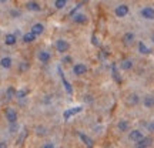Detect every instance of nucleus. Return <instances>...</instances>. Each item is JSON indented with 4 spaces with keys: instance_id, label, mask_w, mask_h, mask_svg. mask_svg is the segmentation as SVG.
Segmentation results:
<instances>
[{
    "instance_id": "1",
    "label": "nucleus",
    "mask_w": 154,
    "mask_h": 148,
    "mask_svg": "<svg viewBox=\"0 0 154 148\" xmlns=\"http://www.w3.org/2000/svg\"><path fill=\"white\" fill-rule=\"evenodd\" d=\"M69 47H70L69 43H67L66 40H63V38H59V40L56 41V49H57V51L61 53V54H63V53H66L67 50H69Z\"/></svg>"
},
{
    "instance_id": "2",
    "label": "nucleus",
    "mask_w": 154,
    "mask_h": 148,
    "mask_svg": "<svg viewBox=\"0 0 154 148\" xmlns=\"http://www.w3.org/2000/svg\"><path fill=\"white\" fill-rule=\"evenodd\" d=\"M5 115H6V120L9 121V122H16L17 121V113L13 108H6L5 111Z\"/></svg>"
},
{
    "instance_id": "3",
    "label": "nucleus",
    "mask_w": 154,
    "mask_h": 148,
    "mask_svg": "<svg viewBox=\"0 0 154 148\" xmlns=\"http://www.w3.org/2000/svg\"><path fill=\"white\" fill-rule=\"evenodd\" d=\"M73 73L76 74V76H83V74H86L87 73V66H84L82 63H79L76 66L73 67Z\"/></svg>"
},
{
    "instance_id": "4",
    "label": "nucleus",
    "mask_w": 154,
    "mask_h": 148,
    "mask_svg": "<svg viewBox=\"0 0 154 148\" xmlns=\"http://www.w3.org/2000/svg\"><path fill=\"white\" fill-rule=\"evenodd\" d=\"M128 13V6L127 5H120L116 7V16L117 17H124Z\"/></svg>"
},
{
    "instance_id": "5",
    "label": "nucleus",
    "mask_w": 154,
    "mask_h": 148,
    "mask_svg": "<svg viewBox=\"0 0 154 148\" xmlns=\"http://www.w3.org/2000/svg\"><path fill=\"white\" fill-rule=\"evenodd\" d=\"M141 16L147 20H153L154 19V9L153 7H144L141 10Z\"/></svg>"
},
{
    "instance_id": "6",
    "label": "nucleus",
    "mask_w": 154,
    "mask_h": 148,
    "mask_svg": "<svg viewBox=\"0 0 154 148\" xmlns=\"http://www.w3.org/2000/svg\"><path fill=\"white\" fill-rule=\"evenodd\" d=\"M151 145V138H141V140H138L137 143H136V147L138 148H146V147H150Z\"/></svg>"
},
{
    "instance_id": "7",
    "label": "nucleus",
    "mask_w": 154,
    "mask_h": 148,
    "mask_svg": "<svg viewBox=\"0 0 154 148\" xmlns=\"http://www.w3.org/2000/svg\"><path fill=\"white\" fill-rule=\"evenodd\" d=\"M59 73H60V77H61V80H63V86H64V88H66V91L69 94H73L72 86H70V83H69L66 78H64V74H63V71H61V68H59Z\"/></svg>"
},
{
    "instance_id": "8",
    "label": "nucleus",
    "mask_w": 154,
    "mask_h": 148,
    "mask_svg": "<svg viewBox=\"0 0 154 148\" xmlns=\"http://www.w3.org/2000/svg\"><path fill=\"white\" fill-rule=\"evenodd\" d=\"M128 138H130L131 141H134V143H137L138 140L143 138V134H141V131H138V130H134V131H131L128 134Z\"/></svg>"
},
{
    "instance_id": "9",
    "label": "nucleus",
    "mask_w": 154,
    "mask_h": 148,
    "mask_svg": "<svg viewBox=\"0 0 154 148\" xmlns=\"http://www.w3.org/2000/svg\"><path fill=\"white\" fill-rule=\"evenodd\" d=\"M30 32H33V33L36 34V36H40V34H42V33L44 32L43 24H42V23H36V24H33V26H32V30H30Z\"/></svg>"
},
{
    "instance_id": "10",
    "label": "nucleus",
    "mask_w": 154,
    "mask_h": 148,
    "mask_svg": "<svg viewBox=\"0 0 154 148\" xmlns=\"http://www.w3.org/2000/svg\"><path fill=\"white\" fill-rule=\"evenodd\" d=\"M73 20L76 23H79V24H84V23L87 22V17H86V14H83V13H77V14H73Z\"/></svg>"
},
{
    "instance_id": "11",
    "label": "nucleus",
    "mask_w": 154,
    "mask_h": 148,
    "mask_svg": "<svg viewBox=\"0 0 154 148\" xmlns=\"http://www.w3.org/2000/svg\"><path fill=\"white\" fill-rule=\"evenodd\" d=\"M17 38H16V34H6L5 37V43L7 46H13V44H16Z\"/></svg>"
},
{
    "instance_id": "12",
    "label": "nucleus",
    "mask_w": 154,
    "mask_h": 148,
    "mask_svg": "<svg viewBox=\"0 0 154 148\" xmlns=\"http://www.w3.org/2000/svg\"><path fill=\"white\" fill-rule=\"evenodd\" d=\"M26 7L32 11H40L42 10V7H40V5H38L37 2H29L27 5H26Z\"/></svg>"
},
{
    "instance_id": "13",
    "label": "nucleus",
    "mask_w": 154,
    "mask_h": 148,
    "mask_svg": "<svg viewBox=\"0 0 154 148\" xmlns=\"http://www.w3.org/2000/svg\"><path fill=\"white\" fill-rule=\"evenodd\" d=\"M79 137H80V140H82V141L86 144L87 147H93V141H91V138H88L86 134H83V132H79Z\"/></svg>"
},
{
    "instance_id": "14",
    "label": "nucleus",
    "mask_w": 154,
    "mask_h": 148,
    "mask_svg": "<svg viewBox=\"0 0 154 148\" xmlns=\"http://www.w3.org/2000/svg\"><path fill=\"white\" fill-rule=\"evenodd\" d=\"M134 41V34L133 33H126L123 36V43L127 44V46H130V44Z\"/></svg>"
},
{
    "instance_id": "15",
    "label": "nucleus",
    "mask_w": 154,
    "mask_h": 148,
    "mask_svg": "<svg viewBox=\"0 0 154 148\" xmlns=\"http://www.w3.org/2000/svg\"><path fill=\"white\" fill-rule=\"evenodd\" d=\"M34 40H36V34H34L33 32H29V33H26L23 36V41H24V43H32Z\"/></svg>"
},
{
    "instance_id": "16",
    "label": "nucleus",
    "mask_w": 154,
    "mask_h": 148,
    "mask_svg": "<svg viewBox=\"0 0 154 148\" xmlns=\"http://www.w3.org/2000/svg\"><path fill=\"white\" fill-rule=\"evenodd\" d=\"M37 57L42 63H49V60H50V54L47 53V51H40V53L37 54Z\"/></svg>"
},
{
    "instance_id": "17",
    "label": "nucleus",
    "mask_w": 154,
    "mask_h": 148,
    "mask_svg": "<svg viewBox=\"0 0 154 148\" xmlns=\"http://www.w3.org/2000/svg\"><path fill=\"white\" fill-rule=\"evenodd\" d=\"M0 66L3 67V68H10L11 67V59L10 57H3V59L0 60Z\"/></svg>"
},
{
    "instance_id": "18",
    "label": "nucleus",
    "mask_w": 154,
    "mask_h": 148,
    "mask_svg": "<svg viewBox=\"0 0 154 148\" xmlns=\"http://www.w3.org/2000/svg\"><path fill=\"white\" fill-rule=\"evenodd\" d=\"M138 51H140L141 54H150V53H151V50H150L149 47L143 43V41H140V43H138Z\"/></svg>"
},
{
    "instance_id": "19",
    "label": "nucleus",
    "mask_w": 154,
    "mask_h": 148,
    "mask_svg": "<svg viewBox=\"0 0 154 148\" xmlns=\"http://www.w3.org/2000/svg\"><path fill=\"white\" fill-rule=\"evenodd\" d=\"M117 127H119L120 131H127L128 127H130V124H128V121L127 120H120L119 121V124H117Z\"/></svg>"
},
{
    "instance_id": "20",
    "label": "nucleus",
    "mask_w": 154,
    "mask_h": 148,
    "mask_svg": "<svg viewBox=\"0 0 154 148\" xmlns=\"http://www.w3.org/2000/svg\"><path fill=\"white\" fill-rule=\"evenodd\" d=\"M137 103H138V95L137 94H131V95H128V97H127V104L136 105Z\"/></svg>"
},
{
    "instance_id": "21",
    "label": "nucleus",
    "mask_w": 154,
    "mask_h": 148,
    "mask_svg": "<svg viewBox=\"0 0 154 148\" xmlns=\"http://www.w3.org/2000/svg\"><path fill=\"white\" fill-rule=\"evenodd\" d=\"M144 105H146L147 108L153 107V105H154V97H153V95H147V97L144 98Z\"/></svg>"
},
{
    "instance_id": "22",
    "label": "nucleus",
    "mask_w": 154,
    "mask_h": 148,
    "mask_svg": "<svg viewBox=\"0 0 154 148\" xmlns=\"http://www.w3.org/2000/svg\"><path fill=\"white\" fill-rule=\"evenodd\" d=\"M131 67H133L131 60H123L121 61V68H123V70H130Z\"/></svg>"
},
{
    "instance_id": "23",
    "label": "nucleus",
    "mask_w": 154,
    "mask_h": 148,
    "mask_svg": "<svg viewBox=\"0 0 154 148\" xmlns=\"http://www.w3.org/2000/svg\"><path fill=\"white\" fill-rule=\"evenodd\" d=\"M27 94H29V90L27 88H24V90H19V91H16V97L17 98H24Z\"/></svg>"
},
{
    "instance_id": "24",
    "label": "nucleus",
    "mask_w": 154,
    "mask_h": 148,
    "mask_svg": "<svg viewBox=\"0 0 154 148\" xmlns=\"http://www.w3.org/2000/svg\"><path fill=\"white\" fill-rule=\"evenodd\" d=\"M6 95H7V98H13V97H16V90L13 87H9L7 88V91H6Z\"/></svg>"
},
{
    "instance_id": "25",
    "label": "nucleus",
    "mask_w": 154,
    "mask_h": 148,
    "mask_svg": "<svg viewBox=\"0 0 154 148\" xmlns=\"http://www.w3.org/2000/svg\"><path fill=\"white\" fill-rule=\"evenodd\" d=\"M66 3H67V0H56L54 6L57 7V9H63V7L66 6Z\"/></svg>"
},
{
    "instance_id": "26",
    "label": "nucleus",
    "mask_w": 154,
    "mask_h": 148,
    "mask_svg": "<svg viewBox=\"0 0 154 148\" xmlns=\"http://www.w3.org/2000/svg\"><path fill=\"white\" fill-rule=\"evenodd\" d=\"M46 128H44V127H37V128H36V134H37V135H44V134H46Z\"/></svg>"
},
{
    "instance_id": "27",
    "label": "nucleus",
    "mask_w": 154,
    "mask_h": 148,
    "mask_svg": "<svg viewBox=\"0 0 154 148\" xmlns=\"http://www.w3.org/2000/svg\"><path fill=\"white\" fill-rule=\"evenodd\" d=\"M70 117H73V113H72V110L69 108V110H66L63 113V118H64V120H69Z\"/></svg>"
},
{
    "instance_id": "28",
    "label": "nucleus",
    "mask_w": 154,
    "mask_h": 148,
    "mask_svg": "<svg viewBox=\"0 0 154 148\" xmlns=\"http://www.w3.org/2000/svg\"><path fill=\"white\" fill-rule=\"evenodd\" d=\"M113 77L116 78V81H117V83L121 81V78L119 77V73H117V70H116V66H113Z\"/></svg>"
},
{
    "instance_id": "29",
    "label": "nucleus",
    "mask_w": 154,
    "mask_h": 148,
    "mask_svg": "<svg viewBox=\"0 0 154 148\" xmlns=\"http://www.w3.org/2000/svg\"><path fill=\"white\" fill-rule=\"evenodd\" d=\"M72 110V113H73V115H76V114H79V113H82V107H73V108H70Z\"/></svg>"
},
{
    "instance_id": "30",
    "label": "nucleus",
    "mask_w": 154,
    "mask_h": 148,
    "mask_svg": "<svg viewBox=\"0 0 154 148\" xmlns=\"http://www.w3.org/2000/svg\"><path fill=\"white\" fill-rule=\"evenodd\" d=\"M10 14H11V17H19V16H20V11H19V10H11Z\"/></svg>"
},
{
    "instance_id": "31",
    "label": "nucleus",
    "mask_w": 154,
    "mask_h": 148,
    "mask_svg": "<svg viewBox=\"0 0 154 148\" xmlns=\"http://www.w3.org/2000/svg\"><path fill=\"white\" fill-rule=\"evenodd\" d=\"M27 67H29V64H27V63H26V61H23V64H20V66H19V68H20V70H22V71H23V70H26Z\"/></svg>"
},
{
    "instance_id": "32",
    "label": "nucleus",
    "mask_w": 154,
    "mask_h": 148,
    "mask_svg": "<svg viewBox=\"0 0 154 148\" xmlns=\"http://www.w3.org/2000/svg\"><path fill=\"white\" fill-rule=\"evenodd\" d=\"M91 43H93L94 46H99V41H97V37H96V36H93V37H91Z\"/></svg>"
},
{
    "instance_id": "33",
    "label": "nucleus",
    "mask_w": 154,
    "mask_h": 148,
    "mask_svg": "<svg viewBox=\"0 0 154 148\" xmlns=\"http://www.w3.org/2000/svg\"><path fill=\"white\" fill-rule=\"evenodd\" d=\"M43 148H54V144H44Z\"/></svg>"
},
{
    "instance_id": "34",
    "label": "nucleus",
    "mask_w": 154,
    "mask_h": 148,
    "mask_svg": "<svg viewBox=\"0 0 154 148\" xmlns=\"http://www.w3.org/2000/svg\"><path fill=\"white\" fill-rule=\"evenodd\" d=\"M63 61H64V63H70V61H72V59H70V57H64V59H63Z\"/></svg>"
},
{
    "instance_id": "35",
    "label": "nucleus",
    "mask_w": 154,
    "mask_h": 148,
    "mask_svg": "<svg viewBox=\"0 0 154 148\" xmlns=\"http://www.w3.org/2000/svg\"><path fill=\"white\" fill-rule=\"evenodd\" d=\"M149 130L150 131H154V122H151V124L149 125Z\"/></svg>"
},
{
    "instance_id": "36",
    "label": "nucleus",
    "mask_w": 154,
    "mask_h": 148,
    "mask_svg": "<svg viewBox=\"0 0 154 148\" xmlns=\"http://www.w3.org/2000/svg\"><path fill=\"white\" fill-rule=\"evenodd\" d=\"M6 147H7V144L2 141V143H0V148H6Z\"/></svg>"
},
{
    "instance_id": "37",
    "label": "nucleus",
    "mask_w": 154,
    "mask_h": 148,
    "mask_svg": "<svg viewBox=\"0 0 154 148\" xmlns=\"http://www.w3.org/2000/svg\"><path fill=\"white\" fill-rule=\"evenodd\" d=\"M5 2H6V0H0V3H5Z\"/></svg>"
},
{
    "instance_id": "38",
    "label": "nucleus",
    "mask_w": 154,
    "mask_h": 148,
    "mask_svg": "<svg viewBox=\"0 0 154 148\" xmlns=\"http://www.w3.org/2000/svg\"><path fill=\"white\" fill-rule=\"evenodd\" d=\"M151 40H153V41H154V34H153V37H151Z\"/></svg>"
}]
</instances>
